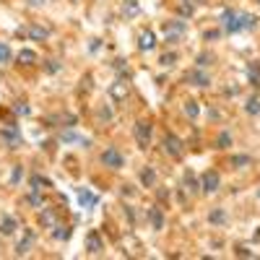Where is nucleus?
I'll list each match as a JSON object with an SVG mask.
<instances>
[{
  "mask_svg": "<svg viewBox=\"0 0 260 260\" xmlns=\"http://www.w3.org/2000/svg\"><path fill=\"white\" fill-rule=\"evenodd\" d=\"M221 188V177H219V172H203V177H200V193H206V195H213Z\"/></svg>",
  "mask_w": 260,
  "mask_h": 260,
  "instance_id": "423d86ee",
  "label": "nucleus"
},
{
  "mask_svg": "<svg viewBox=\"0 0 260 260\" xmlns=\"http://www.w3.org/2000/svg\"><path fill=\"white\" fill-rule=\"evenodd\" d=\"M26 3H29V5H32V8H39V5H42V3H44V0H26Z\"/></svg>",
  "mask_w": 260,
  "mask_h": 260,
  "instance_id": "49530a36",
  "label": "nucleus"
},
{
  "mask_svg": "<svg viewBox=\"0 0 260 260\" xmlns=\"http://www.w3.org/2000/svg\"><path fill=\"white\" fill-rule=\"evenodd\" d=\"M185 32H188V24L182 21V18H177V21H164V42H180Z\"/></svg>",
  "mask_w": 260,
  "mask_h": 260,
  "instance_id": "f03ea898",
  "label": "nucleus"
},
{
  "mask_svg": "<svg viewBox=\"0 0 260 260\" xmlns=\"http://www.w3.org/2000/svg\"><path fill=\"white\" fill-rule=\"evenodd\" d=\"M138 13H141V5H138L135 0H125V3H123V16L125 18H133Z\"/></svg>",
  "mask_w": 260,
  "mask_h": 260,
  "instance_id": "cd10ccee",
  "label": "nucleus"
},
{
  "mask_svg": "<svg viewBox=\"0 0 260 260\" xmlns=\"http://www.w3.org/2000/svg\"><path fill=\"white\" fill-rule=\"evenodd\" d=\"M39 224L42 227H47V229H52L55 224H58V216H55V211L52 208H39Z\"/></svg>",
  "mask_w": 260,
  "mask_h": 260,
  "instance_id": "f3484780",
  "label": "nucleus"
},
{
  "mask_svg": "<svg viewBox=\"0 0 260 260\" xmlns=\"http://www.w3.org/2000/svg\"><path fill=\"white\" fill-rule=\"evenodd\" d=\"M16 63L18 65H34L36 63V52L34 50H21L16 55Z\"/></svg>",
  "mask_w": 260,
  "mask_h": 260,
  "instance_id": "a878e982",
  "label": "nucleus"
},
{
  "mask_svg": "<svg viewBox=\"0 0 260 260\" xmlns=\"http://www.w3.org/2000/svg\"><path fill=\"white\" fill-rule=\"evenodd\" d=\"M250 164H253V156L250 154H234L231 156V166H234V169H245Z\"/></svg>",
  "mask_w": 260,
  "mask_h": 260,
  "instance_id": "393cba45",
  "label": "nucleus"
},
{
  "mask_svg": "<svg viewBox=\"0 0 260 260\" xmlns=\"http://www.w3.org/2000/svg\"><path fill=\"white\" fill-rule=\"evenodd\" d=\"M211 63H216V58H213V52H200L198 58H195V68H208Z\"/></svg>",
  "mask_w": 260,
  "mask_h": 260,
  "instance_id": "c756f323",
  "label": "nucleus"
},
{
  "mask_svg": "<svg viewBox=\"0 0 260 260\" xmlns=\"http://www.w3.org/2000/svg\"><path fill=\"white\" fill-rule=\"evenodd\" d=\"M26 203H29V206H34V208H42V206H44V198L39 195V190H32L29 198H26Z\"/></svg>",
  "mask_w": 260,
  "mask_h": 260,
  "instance_id": "72a5a7b5",
  "label": "nucleus"
},
{
  "mask_svg": "<svg viewBox=\"0 0 260 260\" xmlns=\"http://www.w3.org/2000/svg\"><path fill=\"white\" fill-rule=\"evenodd\" d=\"M188 83H193L198 89H206V86H211V73L206 68H195L188 73Z\"/></svg>",
  "mask_w": 260,
  "mask_h": 260,
  "instance_id": "6e6552de",
  "label": "nucleus"
},
{
  "mask_svg": "<svg viewBox=\"0 0 260 260\" xmlns=\"http://www.w3.org/2000/svg\"><path fill=\"white\" fill-rule=\"evenodd\" d=\"M219 24H221V29H224V34L253 32L258 26V16L245 13V11H234V8H227V11L219 16Z\"/></svg>",
  "mask_w": 260,
  "mask_h": 260,
  "instance_id": "f257e3e1",
  "label": "nucleus"
},
{
  "mask_svg": "<svg viewBox=\"0 0 260 260\" xmlns=\"http://www.w3.org/2000/svg\"><path fill=\"white\" fill-rule=\"evenodd\" d=\"M123 195H135V190L130 188V185H123Z\"/></svg>",
  "mask_w": 260,
  "mask_h": 260,
  "instance_id": "a18cd8bd",
  "label": "nucleus"
},
{
  "mask_svg": "<svg viewBox=\"0 0 260 260\" xmlns=\"http://www.w3.org/2000/svg\"><path fill=\"white\" fill-rule=\"evenodd\" d=\"M245 112H247V115H260V99H258V97L247 99V104H245Z\"/></svg>",
  "mask_w": 260,
  "mask_h": 260,
  "instance_id": "f704fd0d",
  "label": "nucleus"
},
{
  "mask_svg": "<svg viewBox=\"0 0 260 260\" xmlns=\"http://www.w3.org/2000/svg\"><path fill=\"white\" fill-rule=\"evenodd\" d=\"M16 229H18V221H16L13 216H3V221H0V234L11 237Z\"/></svg>",
  "mask_w": 260,
  "mask_h": 260,
  "instance_id": "5701e85b",
  "label": "nucleus"
},
{
  "mask_svg": "<svg viewBox=\"0 0 260 260\" xmlns=\"http://www.w3.org/2000/svg\"><path fill=\"white\" fill-rule=\"evenodd\" d=\"M86 250H89L91 255H99L101 250H104V242H101V237H99L97 229H91L89 234H86Z\"/></svg>",
  "mask_w": 260,
  "mask_h": 260,
  "instance_id": "9b49d317",
  "label": "nucleus"
},
{
  "mask_svg": "<svg viewBox=\"0 0 260 260\" xmlns=\"http://www.w3.org/2000/svg\"><path fill=\"white\" fill-rule=\"evenodd\" d=\"M0 135H3V141H5L8 148H18V146H21V133H18V128L13 123L0 130Z\"/></svg>",
  "mask_w": 260,
  "mask_h": 260,
  "instance_id": "1a4fd4ad",
  "label": "nucleus"
},
{
  "mask_svg": "<svg viewBox=\"0 0 260 260\" xmlns=\"http://www.w3.org/2000/svg\"><path fill=\"white\" fill-rule=\"evenodd\" d=\"M44 70H47V73H58L60 70V63L58 60H47V63H44Z\"/></svg>",
  "mask_w": 260,
  "mask_h": 260,
  "instance_id": "79ce46f5",
  "label": "nucleus"
},
{
  "mask_svg": "<svg viewBox=\"0 0 260 260\" xmlns=\"http://www.w3.org/2000/svg\"><path fill=\"white\" fill-rule=\"evenodd\" d=\"M32 242H34V229H26V234H24V239L16 245V255L18 258H24L26 253L32 250Z\"/></svg>",
  "mask_w": 260,
  "mask_h": 260,
  "instance_id": "4468645a",
  "label": "nucleus"
},
{
  "mask_svg": "<svg viewBox=\"0 0 260 260\" xmlns=\"http://www.w3.org/2000/svg\"><path fill=\"white\" fill-rule=\"evenodd\" d=\"M133 135L141 148H148L151 146V135H154V125L148 123V120H138V123L133 125Z\"/></svg>",
  "mask_w": 260,
  "mask_h": 260,
  "instance_id": "7ed1b4c3",
  "label": "nucleus"
},
{
  "mask_svg": "<svg viewBox=\"0 0 260 260\" xmlns=\"http://www.w3.org/2000/svg\"><path fill=\"white\" fill-rule=\"evenodd\" d=\"M156 34L151 32V29H143L141 34H138V50L141 52H151V50H156Z\"/></svg>",
  "mask_w": 260,
  "mask_h": 260,
  "instance_id": "9d476101",
  "label": "nucleus"
},
{
  "mask_svg": "<svg viewBox=\"0 0 260 260\" xmlns=\"http://www.w3.org/2000/svg\"><path fill=\"white\" fill-rule=\"evenodd\" d=\"M255 3H260V0H255Z\"/></svg>",
  "mask_w": 260,
  "mask_h": 260,
  "instance_id": "09e8293b",
  "label": "nucleus"
},
{
  "mask_svg": "<svg viewBox=\"0 0 260 260\" xmlns=\"http://www.w3.org/2000/svg\"><path fill=\"white\" fill-rule=\"evenodd\" d=\"M91 91V76H86V78H83V86H81V91Z\"/></svg>",
  "mask_w": 260,
  "mask_h": 260,
  "instance_id": "c03bdc74",
  "label": "nucleus"
},
{
  "mask_svg": "<svg viewBox=\"0 0 260 260\" xmlns=\"http://www.w3.org/2000/svg\"><path fill=\"white\" fill-rule=\"evenodd\" d=\"M21 174H24V166L16 164V166H13V174H11V185H18V182H21Z\"/></svg>",
  "mask_w": 260,
  "mask_h": 260,
  "instance_id": "ea45409f",
  "label": "nucleus"
},
{
  "mask_svg": "<svg viewBox=\"0 0 260 260\" xmlns=\"http://www.w3.org/2000/svg\"><path fill=\"white\" fill-rule=\"evenodd\" d=\"M8 60H11V47L0 42V65H3V63H8Z\"/></svg>",
  "mask_w": 260,
  "mask_h": 260,
  "instance_id": "58836bf2",
  "label": "nucleus"
},
{
  "mask_svg": "<svg viewBox=\"0 0 260 260\" xmlns=\"http://www.w3.org/2000/svg\"><path fill=\"white\" fill-rule=\"evenodd\" d=\"M182 190L190 193V195H198V193H200V180L195 177L193 172H185V177H182Z\"/></svg>",
  "mask_w": 260,
  "mask_h": 260,
  "instance_id": "f8f14e48",
  "label": "nucleus"
},
{
  "mask_svg": "<svg viewBox=\"0 0 260 260\" xmlns=\"http://www.w3.org/2000/svg\"><path fill=\"white\" fill-rule=\"evenodd\" d=\"M130 97V83L125 78H115L109 83V99L112 101H125Z\"/></svg>",
  "mask_w": 260,
  "mask_h": 260,
  "instance_id": "39448f33",
  "label": "nucleus"
},
{
  "mask_svg": "<svg viewBox=\"0 0 260 260\" xmlns=\"http://www.w3.org/2000/svg\"><path fill=\"white\" fill-rule=\"evenodd\" d=\"M112 117H115V115H112V107H107V104H104V107L99 109V123H101V125L112 123Z\"/></svg>",
  "mask_w": 260,
  "mask_h": 260,
  "instance_id": "c9c22d12",
  "label": "nucleus"
},
{
  "mask_svg": "<svg viewBox=\"0 0 260 260\" xmlns=\"http://www.w3.org/2000/svg\"><path fill=\"white\" fill-rule=\"evenodd\" d=\"M78 200H81V208H86V211H91V208H94V206H97V200H99V198H97V195H94V193H89L86 188H81V190H78Z\"/></svg>",
  "mask_w": 260,
  "mask_h": 260,
  "instance_id": "dca6fc26",
  "label": "nucleus"
},
{
  "mask_svg": "<svg viewBox=\"0 0 260 260\" xmlns=\"http://www.w3.org/2000/svg\"><path fill=\"white\" fill-rule=\"evenodd\" d=\"M159 63L164 65V68H169V65H174V63H177V52H166V55H162V58H159Z\"/></svg>",
  "mask_w": 260,
  "mask_h": 260,
  "instance_id": "4c0bfd02",
  "label": "nucleus"
},
{
  "mask_svg": "<svg viewBox=\"0 0 260 260\" xmlns=\"http://www.w3.org/2000/svg\"><path fill=\"white\" fill-rule=\"evenodd\" d=\"M141 185L143 188H154L156 185V172L151 169V166H143L141 169Z\"/></svg>",
  "mask_w": 260,
  "mask_h": 260,
  "instance_id": "b1692460",
  "label": "nucleus"
},
{
  "mask_svg": "<svg viewBox=\"0 0 260 260\" xmlns=\"http://www.w3.org/2000/svg\"><path fill=\"white\" fill-rule=\"evenodd\" d=\"M258 198H260V190H258Z\"/></svg>",
  "mask_w": 260,
  "mask_h": 260,
  "instance_id": "de8ad7c7",
  "label": "nucleus"
},
{
  "mask_svg": "<svg viewBox=\"0 0 260 260\" xmlns=\"http://www.w3.org/2000/svg\"><path fill=\"white\" fill-rule=\"evenodd\" d=\"M177 13H180L182 18H190V16L195 13V3H193V0H180V5H177Z\"/></svg>",
  "mask_w": 260,
  "mask_h": 260,
  "instance_id": "c85d7f7f",
  "label": "nucleus"
},
{
  "mask_svg": "<svg viewBox=\"0 0 260 260\" xmlns=\"http://www.w3.org/2000/svg\"><path fill=\"white\" fill-rule=\"evenodd\" d=\"M70 234H73V229L65 227V224H55V227H52V237L58 239V242H68Z\"/></svg>",
  "mask_w": 260,
  "mask_h": 260,
  "instance_id": "aec40b11",
  "label": "nucleus"
},
{
  "mask_svg": "<svg viewBox=\"0 0 260 260\" xmlns=\"http://www.w3.org/2000/svg\"><path fill=\"white\" fill-rule=\"evenodd\" d=\"M58 141L60 143H86L83 138L76 133V130H70V128H65V130H60V135H58Z\"/></svg>",
  "mask_w": 260,
  "mask_h": 260,
  "instance_id": "a211bd4d",
  "label": "nucleus"
},
{
  "mask_svg": "<svg viewBox=\"0 0 260 260\" xmlns=\"http://www.w3.org/2000/svg\"><path fill=\"white\" fill-rule=\"evenodd\" d=\"M112 68H115V70L120 73V78H125V81L130 78V68H128V63H125L123 58H117V60H112Z\"/></svg>",
  "mask_w": 260,
  "mask_h": 260,
  "instance_id": "7c9ffc66",
  "label": "nucleus"
},
{
  "mask_svg": "<svg viewBox=\"0 0 260 260\" xmlns=\"http://www.w3.org/2000/svg\"><path fill=\"white\" fill-rule=\"evenodd\" d=\"M29 188L32 190H44V188H52V180L50 177H42V174H32V180H29Z\"/></svg>",
  "mask_w": 260,
  "mask_h": 260,
  "instance_id": "412c9836",
  "label": "nucleus"
},
{
  "mask_svg": "<svg viewBox=\"0 0 260 260\" xmlns=\"http://www.w3.org/2000/svg\"><path fill=\"white\" fill-rule=\"evenodd\" d=\"M146 216H148V221H151V227H154L156 231L164 229V213H162L159 206H151V208L146 211Z\"/></svg>",
  "mask_w": 260,
  "mask_h": 260,
  "instance_id": "ddd939ff",
  "label": "nucleus"
},
{
  "mask_svg": "<svg viewBox=\"0 0 260 260\" xmlns=\"http://www.w3.org/2000/svg\"><path fill=\"white\" fill-rule=\"evenodd\" d=\"M101 164L109 166V169H123V166H125V156L120 154L115 146H109V148L101 151Z\"/></svg>",
  "mask_w": 260,
  "mask_h": 260,
  "instance_id": "20e7f679",
  "label": "nucleus"
},
{
  "mask_svg": "<svg viewBox=\"0 0 260 260\" xmlns=\"http://www.w3.org/2000/svg\"><path fill=\"white\" fill-rule=\"evenodd\" d=\"M13 115L16 117H29L32 115V107L24 104V101H16V104H13Z\"/></svg>",
  "mask_w": 260,
  "mask_h": 260,
  "instance_id": "473e14b6",
  "label": "nucleus"
},
{
  "mask_svg": "<svg viewBox=\"0 0 260 260\" xmlns=\"http://www.w3.org/2000/svg\"><path fill=\"white\" fill-rule=\"evenodd\" d=\"M99 47H101V39H94V42H91V44H89V50H91V52H97Z\"/></svg>",
  "mask_w": 260,
  "mask_h": 260,
  "instance_id": "37998d69",
  "label": "nucleus"
},
{
  "mask_svg": "<svg viewBox=\"0 0 260 260\" xmlns=\"http://www.w3.org/2000/svg\"><path fill=\"white\" fill-rule=\"evenodd\" d=\"M234 253H237L239 258H255V253H253V250H247V247H242V245H239V247H234Z\"/></svg>",
  "mask_w": 260,
  "mask_h": 260,
  "instance_id": "a19ab883",
  "label": "nucleus"
},
{
  "mask_svg": "<svg viewBox=\"0 0 260 260\" xmlns=\"http://www.w3.org/2000/svg\"><path fill=\"white\" fill-rule=\"evenodd\" d=\"M185 115H188L190 120H195V117H198V115H200V104H198V101H195V99H190V101H185Z\"/></svg>",
  "mask_w": 260,
  "mask_h": 260,
  "instance_id": "2f4dec72",
  "label": "nucleus"
},
{
  "mask_svg": "<svg viewBox=\"0 0 260 260\" xmlns=\"http://www.w3.org/2000/svg\"><path fill=\"white\" fill-rule=\"evenodd\" d=\"M231 143H234V138H231V133H229V130H221V133L216 135V141H213V148L224 151V148H229Z\"/></svg>",
  "mask_w": 260,
  "mask_h": 260,
  "instance_id": "6ab92c4d",
  "label": "nucleus"
},
{
  "mask_svg": "<svg viewBox=\"0 0 260 260\" xmlns=\"http://www.w3.org/2000/svg\"><path fill=\"white\" fill-rule=\"evenodd\" d=\"M164 151L172 156V159H182V154H185V146L177 135H172V133H166L164 135Z\"/></svg>",
  "mask_w": 260,
  "mask_h": 260,
  "instance_id": "0eeeda50",
  "label": "nucleus"
},
{
  "mask_svg": "<svg viewBox=\"0 0 260 260\" xmlns=\"http://www.w3.org/2000/svg\"><path fill=\"white\" fill-rule=\"evenodd\" d=\"M221 34H224V29H206L203 32V42H216Z\"/></svg>",
  "mask_w": 260,
  "mask_h": 260,
  "instance_id": "e433bc0d",
  "label": "nucleus"
},
{
  "mask_svg": "<svg viewBox=\"0 0 260 260\" xmlns=\"http://www.w3.org/2000/svg\"><path fill=\"white\" fill-rule=\"evenodd\" d=\"M26 36L29 39H34V42H44L50 36V29H42V26H36V24H32V26H26Z\"/></svg>",
  "mask_w": 260,
  "mask_h": 260,
  "instance_id": "2eb2a0df",
  "label": "nucleus"
},
{
  "mask_svg": "<svg viewBox=\"0 0 260 260\" xmlns=\"http://www.w3.org/2000/svg\"><path fill=\"white\" fill-rule=\"evenodd\" d=\"M208 221L213 227H221V224H227V213H224V208H213L211 213H208Z\"/></svg>",
  "mask_w": 260,
  "mask_h": 260,
  "instance_id": "bb28decb",
  "label": "nucleus"
},
{
  "mask_svg": "<svg viewBox=\"0 0 260 260\" xmlns=\"http://www.w3.org/2000/svg\"><path fill=\"white\" fill-rule=\"evenodd\" d=\"M247 81L260 89V63H247Z\"/></svg>",
  "mask_w": 260,
  "mask_h": 260,
  "instance_id": "4be33fe9",
  "label": "nucleus"
}]
</instances>
